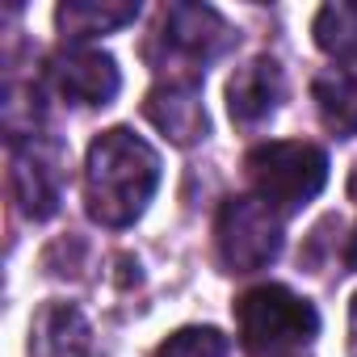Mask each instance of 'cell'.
<instances>
[{
	"label": "cell",
	"mask_w": 357,
	"mask_h": 357,
	"mask_svg": "<svg viewBox=\"0 0 357 357\" xmlns=\"http://www.w3.org/2000/svg\"><path fill=\"white\" fill-rule=\"evenodd\" d=\"M160 190V155L147 139L114 126L84 155V206L101 227H130Z\"/></svg>",
	"instance_id": "obj_1"
},
{
	"label": "cell",
	"mask_w": 357,
	"mask_h": 357,
	"mask_svg": "<svg viewBox=\"0 0 357 357\" xmlns=\"http://www.w3.org/2000/svg\"><path fill=\"white\" fill-rule=\"evenodd\" d=\"M244 172L252 198H261L278 215H294L307 202H315L319 190L328 185V155L324 147L303 139H273L248 151Z\"/></svg>",
	"instance_id": "obj_2"
},
{
	"label": "cell",
	"mask_w": 357,
	"mask_h": 357,
	"mask_svg": "<svg viewBox=\"0 0 357 357\" xmlns=\"http://www.w3.org/2000/svg\"><path fill=\"white\" fill-rule=\"evenodd\" d=\"M236 328H240V344L252 357H273V353L311 344L319 336V311L290 286L269 282V286H252L248 294H240Z\"/></svg>",
	"instance_id": "obj_3"
},
{
	"label": "cell",
	"mask_w": 357,
	"mask_h": 357,
	"mask_svg": "<svg viewBox=\"0 0 357 357\" xmlns=\"http://www.w3.org/2000/svg\"><path fill=\"white\" fill-rule=\"evenodd\" d=\"M231 26L211 5H168L147 59L168 72V80H202V68L231 47Z\"/></svg>",
	"instance_id": "obj_4"
},
{
	"label": "cell",
	"mask_w": 357,
	"mask_h": 357,
	"mask_svg": "<svg viewBox=\"0 0 357 357\" xmlns=\"http://www.w3.org/2000/svg\"><path fill=\"white\" fill-rule=\"evenodd\" d=\"M215 252L227 273H257L282 252V215L261 198H227L215 219Z\"/></svg>",
	"instance_id": "obj_5"
},
{
	"label": "cell",
	"mask_w": 357,
	"mask_h": 357,
	"mask_svg": "<svg viewBox=\"0 0 357 357\" xmlns=\"http://www.w3.org/2000/svg\"><path fill=\"white\" fill-rule=\"evenodd\" d=\"M51 84L59 89V97H68L72 105H109L122 89V72L114 63V55L97 51V47H63L51 55L47 63Z\"/></svg>",
	"instance_id": "obj_6"
},
{
	"label": "cell",
	"mask_w": 357,
	"mask_h": 357,
	"mask_svg": "<svg viewBox=\"0 0 357 357\" xmlns=\"http://www.w3.org/2000/svg\"><path fill=\"white\" fill-rule=\"evenodd\" d=\"M9 185H13V202L26 219L43 223L59 211L63 198V172H59V155L55 147L30 139L13 147V172H9Z\"/></svg>",
	"instance_id": "obj_7"
},
{
	"label": "cell",
	"mask_w": 357,
	"mask_h": 357,
	"mask_svg": "<svg viewBox=\"0 0 357 357\" xmlns=\"http://www.w3.org/2000/svg\"><path fill=\"white\" fill-rule=\"evenodd\" d=\"M143 114L151 118V126L160 135H168L176 147H194L206 139V105H202V89L198 80H160L147 101Z\"/></svg>",
	"instance_id": "obj_8"
},
{
	"label": "cell",
	"mask_w": 357,
	"mask_h": 357,
	"mask_svg": "<svg viewBox=\"0 0 357 357\" xmlns=\"http://www.w3.org/2000/svg\"><path fill=\"white\" fill-rule=\"evenodd\" d=\"M282 97H286V76H282L278 59H269V55L248 59L227 80V114L240 126H261L265 118H273Z\"/></svg>",
	"instance_id": "obj_9"
},
{
	"label": "cell",
	"mask_w": 357,
	"mask_h": 357,
	"mask_svg": "<svg viewBox=\"0 0 357 357\" xmlns=\"http://www.w3.org/2000/svg\"><path fill=\"white\" fill-rule=\"evenodd\" d=\"M30 357H93L84 311L72 303H47L30 324Z\"/></svg>",
	"instance_id": "obj_10"
},
{
	"label": "cell",
	"mask_w": 357,
	"mask_h": 357,
	"mask_svg": "<svg viewBox=\"0 0 357 357\" xmlns=\"http://www.w3.org/2000/svg\"><path fill=\"white\" fill-rule=\"evenodd\" d=\"M135 17H139V0H63L55 9V26L63 38H72V47L114 34Z\"/></svg>",
	"instance_id": "obj_11"
},
{
	"label": "cell",
	"mask_w": 357,
	"mask_h": 357,
	"mask_svg": "<svg viewBox=\"0 0 357 357\" xmlns=\"http://www.w3.org/2000/svg\"><path fill=\"white\" fill-rule=\"evenodd\" d=\"M319 122L336 135V139H353L357 135V63H340L315 76L311 84Z\"/></svg>",
	"instance_id": "obj_12"
},
{
	"label": "cell",
	"mask_w": 357,
	"mask_h": 357,
	"mask_svg": "<svg viewBox=\"0 0 357 357\" xmlns=\"http://www.w3.org/2000/svg\"><path fill=\"white\" fill-rule=\"evenodd\" d=\"M319 51L344 59V63H357V0H336V5H324L315 13V26H311Z\"/></svg>",
	"instance_id": "obj_13"
},
{
	"label": "cell",
	"mask_w": 357,
	"mask_h": 357,
	"mask_svg": "<svg viewBox=\"0 0 357 357\" xmlns=\"http://www.w3.org/2000/svg\"><path fill=\"white\" fill-rule=\"evenodd\" d=\"M0 109H5V130H9L13 147L38 139V130H43V93L34 84H9Z\"/></svg>",
	"instance_id": "obj_14"
},
{
	"label": "cell",
	"mask_w": 357,
	"mask_h": 357,
	"mask_svg": "<svg viewBox=\"0 0 357 357\" xmlns=\"http://www.w3.org/2000/svg\"><path fill=\"white\" fill-rule=\"evenodd\" d=\"M155 357H231V344L219 328H176Z\"/></svg>",
	"instance_id": "obj_15"
},
{
	"label": "cell",
	"mask_w": 357,
	"mask_h": 357,
	"mask_svg": "<svg viewBox=\"0 0 357 357\" xmlns=\"http://www.w3.org/2000/svg\"><path fill=\"white\" fill-rule=\"evenodd\" d=\"M349 357H357V294L349 303Z\"/></svg>",
	"instance_id": "obj_16"
},
{
	"label": "cell",
	"mask_w": 357,
	"mask_h": 357,
	"mask_svg": "<svg viewBox=\"0 0 357 357\" xmlns=\"http://www.w3.org/2000/svg\"><path fill=\"white\" fill-rule=\"evenodd\" d=\"M349 269H357V231L349 236Z\"/></svg>",
	"instance_id": "obj_17"
},
{
	"label": "cell",
	"mask_w": 357,
	"mask_h": 357,
	"mask_svg": "<svg viewBox=\"0 0 357 357\" xmlns=\"http://www.w3.org/2000/svg\"><path fill=\"white\" fill-rule=\"evenodd\" d=\"M349 194L357 198V168H353V176H349Z\"/></svg>",
	"instance_id": "obj_18"
}]
</instances>
